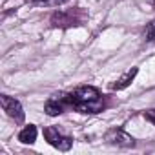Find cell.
<instances>
[{"mask_svg":"<svg viewBox=\"0 0 155 155\" xmlns=\"http://www.w3.org/2000/svg\"><path fill=\"white\" fill-rule=\"evenodd\" d=\"M18 140L24 142V144H33V142L37 140V128H35L33 124L22 128L20 133H18Z\"/></svg>","mask_w":155,"mask_h":155,"instance_id":"ba28073f","label":"cell"},{"mask_svg":"<svg viewBox=\"0 0 155 155\" xmlns=\"http://www.w3.org/2000/svg\"><path fill=\"white\" fill-rule=\"evenodd\" d=\"M79 11H57L51 17V26L53 28H71L79 26L82 22V17H77Z\"/></svg>","mask_w":155,"mask_h":155,"instance_id":"3957f363","label":"cell"},{"mask_svg":"<svg viewBox=\"0 0 155 155\" xmlns=\"http://www.w3.org/2000/svg\"><path fill=\"white\" fill-rule=\"evenodd\" d=\"M69 108L81 111V113H99L102 110V99L97 88L93 86H81L75 91L68 93Z\"/></svg>","mask_w":155,"mask_h":155,"instance_id":"6da1fadb","label":"cell"},{"mask_svg":"<svg viewBox=\"0 0 155 155\" xmlns=\"http://www.w3.org/2000/svg\"><path fill=\"white\" fill-rule=\"evenodd\" d=\"M106 140L113 146H119V148H131L135 146V139L131 135H128L124 130H110L106 133Z\"/></svg>","mask_w":155,"mask_h":155,"instance_id":"8992f818","label":"cell"},{"mask_svg":"<svg viewBox=\"0 0 155 155\" xmlns=\"http://www.w3.org/2000/svg\"><path fill=\"white\" fill-rule=\"evenodd\" d=\"M0 102H2L4 111H6L11 119H15L17 122H22V120H24V110H22V104H20L17 99H13V97H9V95H2V97H0Z\"/></svg>","mask_w":155,"mask_h":155,"instance_id":"5b68a950","label":"cell"},{"mask_svg":"<svg viewBox=\"0 0 155 155\" xmlns=\"http://www.w3.org/2000/svg\"><path fill=\"white\" fill-rule=\"evenodd\" d=\"M69 108V101H68V95L66 93H60V95H55L51 97L46 106H44V111L49 115V117H57L60 113H64V110Z\"/></svg>","mask_w":155,"mask_h":155,"instance_id":"277c9868","label":"cell"},{"mask_svg":"<svg viewBox=\"0 0 155 155\" xmlns=\"http://www.w3.org/2000/svg\"><path fill=\"white\" fill-rule=\"evenodd\" d=\"M31 4L35 6H42V8H58V6H64L69 0H29Z\"/></svg>","mask_w":155,"mask_h":155,"instance_id":"9c48e42d","label":"cell"},{"mask_svg":"<svg viewBox=\"0 0 155 155\" xmlns=\"http://www.w3.org/2000/svg\"><path fill=\"white\" fill-rule=\"evenodd\" d=\"M137 73H139V69L137 68H131V69H128L126 73H122L119 79L115 81V84H111V90H124V88H128L131 82H133V79L137 77Z\"/></svg>","mask_w":155,"mask_h":155,"instance_id":"52a82bcc","label":"cell"},{"mask_svg":"<svg viewBox=\"0 0 155 155\" xmlns=\"http://www.w3.org/2000/svg\"><path fill=\"white\" fill-rule=\"evenodd\" d=\"M144 117H146V119H148L153 126H155V110H148V111L144 113Z\"/></svg>","mask_w":155,"mask_h":155,"instance_id":"8fae6325","label":"cell"},{"mask_svg":"<svg viewBox=\"0 0 155 155\" xmlns=\"http://www.w3.org/2000/svg\"><path fill=\"white\" fill-rule=\"evenodd\" d=\"M44 137H46V140H48L53 148H57V150H60V151H68V150L73 146V139L62 135V133H60L57 128H53V126H49V128L44 130Z\"/></svg>","mask_w":155,"mask_h":155,"instance_id":"7a4b0ae2","label":"cell"},{"mask_svg":"<svg viewBox=\"0 0 155 155\" xmlns=\"http://www.w3.org/2000/svg\"><path fill=\"white\" fill-rule=\"evenodd\" d=\"M144 40H155V18L150 22V24H146V29H144Z\"/></svg>","mask_w":155,"mask_h":155,"instance_id":"30bf717a","label":"cell"}]
</instances>
